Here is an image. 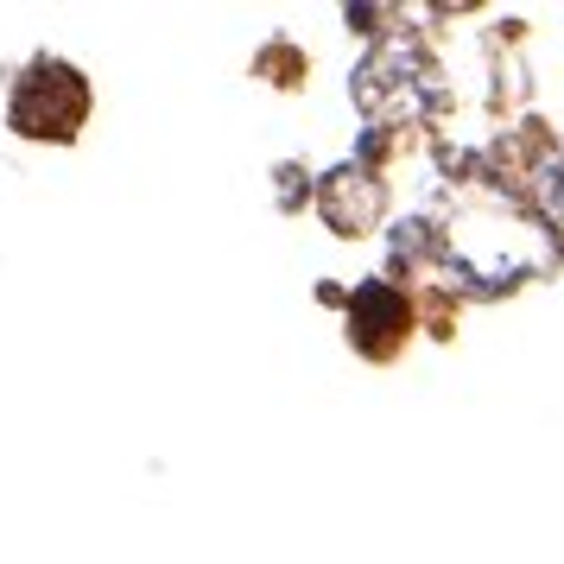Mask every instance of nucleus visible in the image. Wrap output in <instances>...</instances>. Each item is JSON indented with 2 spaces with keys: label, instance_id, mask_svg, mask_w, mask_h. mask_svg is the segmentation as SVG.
<instances>
[{
  "label": "nucleus",
  "instance_id": "nucleus-1",
  "mask_svg": "<svg viewBox=\"0 0 564 564\" xmlns=\"http://www.w3.org/2000/svg\"><path fill=\"white\" fill-rule=\"evenodd\" d=\"M83 115H89V83L57 57H39L13 89V133L26 140H70Z\"/></svg>",
  "mask_w": 564,
  "mask_h": 564
},
{
  "label": "nucleus",
  "instance_id": "nucleus-2",
  "mask_svg": "<svg viewBox=\"0 0 564 564\" xmlns=\"http://www.w3.org/2000/svg\"><path fill=\"white\" fill-rule=\"evenodd\" d=\"M349 330H356L361 349L387 356V349L400 343V330H406V299H400L393 285H361L356 305H349Z\"/></svg>",
  "mask_w": 564,
  "mask_h": 564
}]
</instances>
